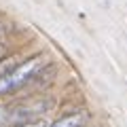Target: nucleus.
<instances>
[{
    "instance_id": "nucleus-6",
    "label": "nucleus",
    "mask_w": 127,
    "mask_h": 127,
    "mask_svg": "<svg viewBox=\"0 0 127 127\" xmlns=\"http://www.w3.org/2000/svg\"><path fill=\"white\" fill-rule=\"evenodd\" d=\"M0 32H2V26H0Z\"/></svg>"
},
{
    "instance_id": "nucleus-5",
    "label": "nucleus",
    "mask_w": 127,
    "mask_h": 127,
    "mask_svg": "<svg viewBox=\"0 0 127 127\" xmlns=\"http://www.w3.org/2000/svg\"><path fill=\"white\" fill-rule=\"evenodd\" d=\"M2 53H4V51H2V47H0V57H2Z\"/></svg>"
},
{
    "instance_id": "nucleus-4",
    "label": "nucleus",
    "mask_w": 127,
    "mask_h": 127,
    "mask_svg": "<svg viewBox=\"0 0 127 127\" xmlns=\"http://www.w3.org/2000/svg\"><path fill=\"white\" fill-rule=\"evenodd\" d=\"M13 127H49V123L42 121V119H40V121H32V119H30V121L19 123V125H13Z\"/></svg>"
},
{
    "instance_id": "nucleus-3",
    "label": "nucleus",
    "mask_w": 127,
    "mask_h": 127,
    "mask_svg": "<svg viewBox=\"0 0 127 127\" xmlns=\"http://www.w3.org/2000/svg\"><path fill=\"white\" fill-rule=\"evenodd\" d=\"M83 123H85L83 114H66L64 119L55 121L51 127H83Z\"/></svg>"
},
{
    "instance_id": "nucleus-1",
    "label": "nucleus",
    "mask_w": 127,
    "mask_h": 127,
    "mask_svg": "<svg viewBox=\"0 0 127 127\" xmlns=\"http://www.w3.org/2000/svg\"><path fill=\"white\" fill-rule=\"evenodd\" d=\"M42 64H45L42 55H34V57L26 59L23 64H19L17 68H13L6 74H2V76H0V95L13 93L19 87H23L26 83H30L32 78L38 74V70L42 68Z\"/></svg>"
},
{
    "instance_id": "nucleus-2",
    "label": "nucleus",
    "mask_w": 127,
    "mask_h": 127,
    "mask_svg": "<svg viewBox=\"0 0 127 127\" xmlns=\"http://www.w3.org/2000/svg\"><path fill=\"white\" fill-rule=\"evenodd\" d=\"M38 110L34 106H11V108H2L0 106V127H13L19 123L30 121Z\"/></svg>"
}]
</instances>
